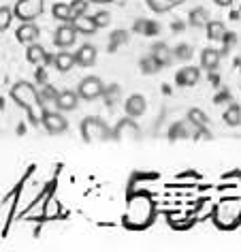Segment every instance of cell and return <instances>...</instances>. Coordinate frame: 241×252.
<instances>
[{
  "mask_svg": "<svg viewBox=\"0 0 241 252\" xmlns=\"http://www.w3.org/2000/svg\"><path fill=\"white\" fill-rule=\"evenodd\" d=\"M11 98H13L15 105L24 107L26 111H30V120L36 124L34 120V107H39V90L30 84V81H17V84L11 88Z\"/></svg>",
  "mask_w": 241,
  "mask_h": 252,
  "instance_id": "obj_1",
  "label": "cell"
},
{
  "mask_svg": "<svg viewBox=\"0 0 241 252\" xmlns=\"http://www.w3.org/2000/svg\"><path fill=\"white\" fill-rule=\"evenodd\" d=\"M45 0H17L13 7V17L22 22H34L36 17L43 15Z\"/></svg>",
  "mask_w": 241,
  "mask_h": 252,
  "instance_id": "obj_2",
  "label": "cell"
},
{
  "mask_svg": "<svg viewBox=\"0 0 241 252\" xmlns=\"http://www.w3.org/2000/svg\"><path fill=\"white\" fill-rule=\"evenodd\" d=\"M81 135L86 141H107L111 139V130L107 128L105 122H100L98 118H88L81 122Z\"/></svg>",
  "mask_w": 241,
  "mask_h": 252,
  "instance_id": "obj_3",
  "label": "cell"
},
{
  "mask_svg": "<svg viewBox=\"0 0 241 252\" xmlns=\"http://www.w3.org/2000/svg\"><path fill=\"white\" fill-rule=\"evenodd\" d=\"M103 92H105V84L96 75L84 77L77 86V94H79V98H84V100H96Z\"/></svg>",
  "mask_w": 241,
  "mask_h": 252,
  "instance_id": "obj_4",
  "label": "cell"
},
{
  "mask_svg": "<svg viewBox=\"0 0 241 252\" xmlns=\"http://www.w3.org/2000/svg\"><path fill=\"white\" fill-rule=\"evenodd\" d=\"M41 124L45 126V130H47V133H52V135H60V133H64V130L68 128L66 118L62 116L60 111H49V109L43 111Z\"/></svg>",
  "mask_w": 241,
  "mask_h": 252,
  "instance_id": "obj_5",
  "label": "cell"
},
{
  "mask_svg": "<svg viewBox=\"0 0 241 252\" xmlns=\"http://www.w3.org/2000/svg\"><path fill=\"white\" fill-rule=\"evenodd\" d=\"M77 41V30H75L73 22H62L58 28H56L54 34V43L58 47H71Z\"/></svg>",
  "mask_w": 241,
  "mask_h": 252,
  "instance_id": "obj_6",
  "label": "cell"
},
{
  "mask_svg": "<svg viewBox=\"0 0 241 252\" xmlns=\"http://www.w3.org/2000/svg\"><path fill=\"white\" fill-rule=\"evenodd\" d=\"M126 116H128L130 120H137L139 116H143L145 109H148V103H145V96L143 94H130L128 98H126Z\"/></svg>",
  "mask_w": 241,
  "mask_h": 252,
  "instance_id": "obj_7",
  "label": "cell"
},
{
  "mask_svg": "<svg viewBox=\"0 0 241 252\" xmlns=\"http://www.w3.org/2000/svg\"><path fill=\"white\" fill-rule=\"evenodd\" d=\"M39 36H41V28L34 22H22V26L17 28V41L24 43V45L39 41Z\"/></svg>",
  "mask_w": 241,
  "mask_h": 252,
  "instance_id": "obj_8",
  "label": "cell"
},
{
  "mask_svg": "<svg viewBox=\"0 0 241 252\" xmlns=\"http://www.w3.org/2000/svg\"><path fill=\"white\" fill-rule=\"evenodd\" d=\"M175 81L180 88H192L201 81V71L196 66H183L181 71L175 75Z\"/></svg>",
  "mask_w": 241,
  "mask_h": 252,
  "instance_id": "obj_9",
  "label": "cell"
},
{
  "mask_svg": "<svg viewBox=\"0 0 241 252\" xmlns=\"http://www.w3.org/2000/svg\"><path fill=\"white\" fill-rule=\"evenodd\" d=\"M98 58V52H96V47L90 45V43H84L79 49H77V54H75V64H79V66H94V62H96Z\"/></svg>",
  "mask_w": 241,
  "mask_h": 252,
  "instance_id": "obj_10",
  "label": "cell"
},
{
  "mask_svg": "<svg viewBox=\"0 0 241 252\" xmlns=\"http://www.w3.org/2000/svg\"><path fill=\"white\" fill-rule=\"evenodd\" d=\"M77 105H79V94L75 90H62V92H58L56 107H58L60 111H73V109H77Z\"/></svg>",
  "mask_w": 241,
  "mask_h": 252,
  "instance_id": "obj_11",
  "label": "cell"
},
{
  "mask_svg": "<svg viewBox=\"0 0 241 252\" xmlns=\"http://www.w3.org/2000/svg\"><path fill=\"white\" fill-rule=\"evenodd\" d=\"M73 26H75V30H77V34H86V36H90V34H94L98 30L96 22H94V17L92 15H86V13H81V15L75 17Z\"/></svg>",
  "mask_w": 241,
  "mask_h": 252,
  "instance_id": "obj_12",
  "label": "cell"
},
{
  "mask_svg": "<svg viewBox=\"0 0 241 252\" xmlns=\"http://www.w3.org/2000/svg\"><path fill=\"white\" fill-rule=\"evenodd\" d=\"M220 52L218 49H211V47H207V49H203V54H201V66L205 68V71H215V68L220 66Z\"/></svg>",
  "mask_w": 241,
  "mask_h": 252,
  "instance_id": "obj_13",
  "label": "cell"
},
{
  "mask_svg": "<svg viewBox=\"0 0 241 252\" xmlns=\"http://www.w3.org/2000/svg\"><path fill=\"white\" fill-rule=\"evenodd\" d=\"M154 58L160 62L162 66H167L171 64V60H173V52H171V47L167 45V43H154L151 45V52H150Z\"/></svg>",
  "mask_w": 241,
  "mask_h": 252,
  "instance_id": "obj_14",
  "label": "cell"
},
{
  "mask_svg": "<svg viewBox=\"0 0 241 252\" xmlns=\"http://www.w3.org/2000/svg\"><path fill=\"white\" fill-rule=\"evenodd\" d=\"M26 58L30 64H43L47 58V52H45V47L34 41V43H30V47L26 49Z\"/></svg>",
  "mask_w": 241,
  "mask_h": 252,
  "instance_id": "obj_15",
  "label": "cell"
},
{
  "mask_svg": "<svg viewBox=\"0 0 241 252\" xmlns=\"http://www.w3.org/2000/svg\"><path fill=\"white\" fill-rule=\"evenodd\" d=\"M205 30H207V36L211 41H224L226 39V26L222 22H215V20H209L205 24Z\"/></svg>",
  "mask_w": 241,
  "mask_h": 252,
  "instance_id": "obj_16",
  "label": "cell"
},
{
  "mask_svg": "<svg viewBox=\"0 0 241 252\" xmlns=\"http://www.w3.org/2000/svg\"><path fill=\"white\" fill-rule=\"evenodd\" d=\"M54 66L58 68L60 73H68L75 66V54L68 52H60L58 56H54Z\"/></svg>",
  "mask_w": 241,
  "mask_h": 252,
  "instance_id": "obj_17",
  "label": "cell"
},
{
  "mask_svg": "<svg viewBox=\"0 0 241 252\" xmlns=\"http://www.w3.org/2000/svg\"><path fill=\"white\" fill-rule=\"evenodd\" d=\"M52 15H54L58 22H73L71 4H64V2H56L54 9H52Z\"/></svg>",
  "mask_w": 241,
  "mask_h": 252,
  "instance_id": "obj_18",
  "label": "cell"
},
{
  "mask_svg": "<svg viewBox=\"0 0 241 252\" xmlns=\"http://www.w3.org/2000/svg\"><path fill=\"white\" fill-rule=\"evenodd\" d=\"M188 22L192 24V26H196V28H205V24L209 22V13L203 7H196L192 13H190V17H188Z\"/></svg>",
  "mask_w": 241,
  "mask_h": 252,
  "instance_id": "obj_19",
  "label": "cell"
},
{
  "mask_svg": "<svg viewBox=\"0 0 241 252\" xmlns=\"http://www.w3.org/2000/svg\"><path fill=\"white\" fill-rule=\"evenodd\" d=\"M224 122L228 124V126H239L241 124V107L237 105V103H233L228 109L224 111Z\"/></svg>",
  "mask_w": 241,
  "mask_h": 252,
  "instance_id": "obj_20",
  "label": "cell"
},
{
  "mask_svg": "<svg viewBox=\"0 0 241 252\" xmlns=\"http://www.w3.org/2000/svg\"><path fill=\"white\" fill-rule=\"evenodd\" d=\"M160 68H162V64H160V62H158L151 54L145 56V58L141 60V71H143L145 75H156L158 71H160Z\"/></svg>",
  "mask_w": 241,
  "mask_h": 252,
  "instance_id": "obj_21",
  "label": "cell"
},
{
  "mask_svg": "<svg viewBox=\"0 0 241 252\" xmlns=\"http://www.w3.org/2000/svg\"><path fill=\"white\" fill-rule=\"evenodd\" d=\"M148 7L154 11V13H167V11L173 9V2L171 0H145Z\"/></svg>",
  "mask_w": 241,
  "mask_h": 252,
  "instance_id": "obj_22",
  "label": "cell"
},
{
  "mask_svg": "<svg viewBox=\"0 0 241 252\" xmlns=\"http://www.w3.org/2000/svg\"><path fill=\"white\" fill-rule=\"evenodd\" d=\"M56 98H58V90H56V88H49V86H47L43 92H39V103H41L43 107L49 105V103L56 105Z\"/></svg>",
  "mask_w": 241,
  "mask_h": 252,
  "instance_id": "obj_23",
  "label": "cell"
},
{
  "mask_svg": "<svg viewBox=\"0 0 241 252\" xmlns=\"http://www.w3.org/2000/svg\"><path fill=\"white\" fill-rule=\"evenodd\" d=\"M11 22H13V9L11 7H0V32L7 30L11 26Z\"/></svg>",
  "mask_w": 241,
  "mask_h": 252,
  "instance_id": "obj_24",
  "label": "cell"
},
{
  "mask_svg": "<svg viewBox=\"0 0 241 252\" xmlns=\"http://www.w3.org/2000/svg\"><path fill=\"white\" fill-rule=\"evenodd\" d=\"M188 122H194V124H199V126H205L209 120L205 118V113H203L201 109H190V113H188Z\"/></svg>",
  "mask_w": 241,
  "mask_h": 252,
  "instance_id": "obj_25",
  "label": "cell"
},
{
  "mask_svg": "<svg viewBox=\"0 0 241 252\" xmlns=\"http://www.w3.org/2000/svg\"><path fill=\"white\" fill-rule=\"evenodd\" d=\"M92 17H94V22H96L98 28H105V26H109V24H111L109 11H96V13H94Z\"/></svg>",
  "mask_w": 241,
  "mask_h": 252,
  "instance_id": "obj_26",
  "label": "cell"
},
{
  "mask_svg": "<svg viewBox=\"0 0 241 252\" xmlns=\"http://www.w3.org/2000/svg\"><path fill=\"white\" fill-rule=\"evenodd\" d=\"M173 58H180V60H190L192 58V47L186 45V43H181V45H177Z\"/></svg>",
  "mask_w": 241,
  "mask_h": 252,
  "instance_id": "obj_27",
  "label": "cell"
},
{
  "mask_svg": "<svg viewBox=\"0 0 241 252\" xmlns=\"http://www.w3.org/2000/svg\"><path fill=\"white\" fill-rule=\"evenodd\" d=\"M71 11H73V20H75L77 15H81V13H86V11H88V2H86V0H73V2H71Z\"/></svg>",
  "mask_w": 241,
  "mask_h": 252,
  "instance_id": "obj_28",
  "label": "cell"
},
{
  "mask_svg": "<svg viewBox=\"0 0 241 252\" xmlns=\"http://www.w3.org/2000/svg\"><path fill=\"white\" fill-rule=\"evenodd\" d=\"M58 214H60V205H58V201H56V199H49L47 203H45V216H47V218H49V216L56 218Z\"/></svg>",
  "mask_w": 241,
  "mask_h": 252,
  "instance_id": "obj_29",
  "label": "cell"
},
{
  "mask_svg": "<svg viewBox=\"0 0 241 252\" xmlns=\"http://www.w3.org/2000/svg\"><path fill=\"white\" fill-rule=\"evenodd\" d=\"M118 43H120V45L126 43V32H122V30H120V32H113V36H111V49H116Z\"/></svg>",
  "mask_w": 241,
  "mask_h": 252,
  "instance_id": "obj_30",
  "label": "cell"
},
{
  "mask_svg": "<svg viewBox=\"0 0 241 252\" xmlns=\"http://www.w3.org/2000/svg\"><path fill=\"white\" fill-rule=\"evenodd\" d=\"M228 100H231V98H228V92H220V94H218V96H215V105L228 103Z\"/></svg>",
  "mask_w": 241,
  "mask_h": 252,
  "instance_id": "obj_31",
  "label": "cell"
},
{
  "mask_svg": "<svg viewBox=\"0 0 241 252\" xmlns=\"http://www.w3.org/2000/svg\"><path fill=\"white\" fill-rule=\"evenodd\" d=\"M215 4H220V7H228V4L233 2V0H213Z\"/></svg>",
  "mask_w": 241,
  "mask_h": 252,
  "instance_id": "obj_32",
  "label": "cell"
},
{
  "mask_svg": "<svg viewBox=\"0 0 241 252\" xmlns=\"http://www.w3.org/2000/svg\"><path fill=\"white\" fill-rule=\"evenodd\" d=\"M173 2V7H177V4H181V2H186V0H171Z\"/></svg>",
  "mask_w": 241,
  "mask_h": 252,
  "instance_id": "obj_33",
  "label": "cell"
},
{
  "mask_svg": "<svg viewBox=\"0 0 241 252\" xmlns=\"http://www.w3.org/2000/svg\"><path fill=\"white\" fill-rule=\"evenodd\" d=\"M92 2H109V0H92Z\"/></svg>",
  "mask_w": 241,
  "mask_h": 252,
  "instance_id": "obj_34",
  "label": "cell"
}]
</instances>
